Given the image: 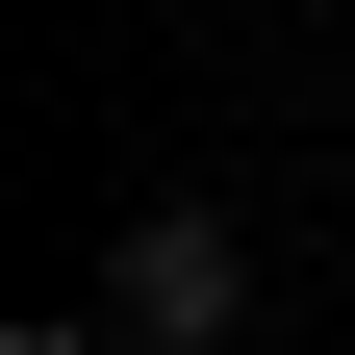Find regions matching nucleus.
Here are the masks:
<instances>
[{"mask_svg":"<svg viewBox=\"0 0 355 355\" xmlns=\"http://www.w3.org/2000/svg\"><path fill=\"white\" fill-rule=\"evenodd\" d=\"M254 304V254H229V203H127V254H102V330H153V355H203Z\"/></svg>","mask_w":355,"mask_h":355,"instance_id":"f257e3e1","label":"nucleus"},{"mask_svg":"<svg viewBox=\"0 0 355 355\" xmlns=\"http://www.w3.org/2000/svg\"><path fill=\"white\" fill-rule=\"evenodd\" d=\"M0 355H102V330H0Z\"/></svg>","mask_w":355,"mask_h":355,"instance_id":"f03ea898","label":"nucleus"}]
</instances>
